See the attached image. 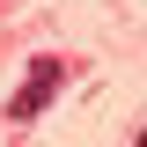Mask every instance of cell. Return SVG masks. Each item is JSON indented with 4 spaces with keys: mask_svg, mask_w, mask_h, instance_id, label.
<instances>
[{
    "mask_svg": "<svg viewBox=\"0 0 147 147\" xmlns=\"http://www.w3.org/2000/svg\"><path fill=\"white\" fill-rule=\"evenodd\" d=\"M140 147H147V132H140Z\"/></svg>",
    "mask_w": 147,
    "mask_h": 147,
    "instance_id": "cell-2",
    "label": "cell"
},
{
    "mask_svg": "<svg viewBox=\"0 0 147 147\" xmlns=\"http://www.w3.org/2000/svg\"><path fill=\"white\" fill-rule=\"evenodd\" d=\"M59 81H66V66H59L52 52H44V59H30V81H22V88L7 96V118H15V125H30L37 110H44V103L59 96Z\"/></svg>",
    "mask_w": 147,
    "mask_h": 147,
    "instance_id": "cell-1",
    "label": "cell"
}]
</instances>
